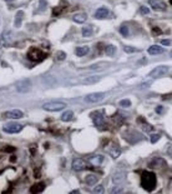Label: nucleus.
Instances as JSON below:
<instances>
[{
    "label": "nucleus",
    "mask_w": 172,
    "mask_h": 194,
    "mask_svg": "<svg viewBox=\"0 0 172 194\" xmlns=\"http://www.w3.org/2000/svg\"><path fill=\"white\" fill-rule=\"evenodd\" d=\"M156 184H157V179H156V175L152 172H143L141 174V185L145 190H153L156 188Z\"/></svg>",
    "instance_id": "nucleus-1"
},
{
    "label": "nucleus",
    "mask_w": 172,
    "mask_h": 194,
    "mask_svg": "<svg viewBox=\"0 0 172 194\" xmlns=\"http://www.w3.org/2000/svg\"><path fill=\"white\" fill-rule=\"evenodd\" d=\"M45 56H46V54L43 53V51H41L40 49H38V48H31L29 50V53H28V59L34 61V63H39L41 60H44Z\"/></svg>",
    "instance_id": "nucleus-2"
},
{
    "label": "nucleus",
    "mask_w": 172,
    "mask_h": 194,
    "mask_svg": "<svg viewBox=\"0 0 172 194\" xmlns=\"http://www.w3.org/2000/svg\"><path fill=\"white\" fill-rule=\"evenodd\" d=\"M168 70H170L168 65H158V66L153 68V69L148 73L147 76L152 78V79H156V78H161V76H163L165 74H167Z\"/></svg>",
    "instance_id": "nucleus-3"
},
{
    "label": "nucleus",
    "mask_w": 172,
    "mask_h": 194,
    "mask_svg": "<svg viewBox=\"0 0 172 194\" xmlns=\"http://www.w3.org/2000/svg\"><path fill=\"white\" fill-rule=\"evenodd\" d=\"M43 108L48 112H60L66 108V104L62 102H49L43 104Z\"/></svg>",
    "instance_id": "nucleus-4"
},
{
    "label": "nucleus",
    "mask_w": 172,
    "mask_h": 194,
    "mask_svg": "<svg viewBox=\"0 0 172 194\" xmlns=\"http://www.w3.org/2000/svg\"><path fill=\"white\" fill-rule=\"evenodd\" d=\"M71 165H72V169L76 170V172H82V170H86V169H88V168H91L90 164H88L86 160L81 159V158L74 159Z\"/></svg>",
    "instance_id": "nucleus-5"
},
{
    "label": "nucleus",
    "mask_w": 172,
    "mask_h": 194,
    "mask_svg": "<svg viewBox=\"0 0 172 194\" xmlns=\"http://www.w3.org/2000/svg\"><path fill=\"white\" fill-rule=\"evenodd\" d=\"M105 97H106L105 93H91L84 98V100L86 103H98V102L103 100Z\"/></svg>",
    "instance_id": "nucleus-6"
},
{
    "label": "nucleus",
    "mask_w": 172,
    "mask_h": 194,
    "mask_svg": "<svg viewBox=\"0 0 172 194\" xmlns=\"http://www.w3.org/2000/svg\"><path fill=\"white\" fill-rule=\"evenodd\" d=\"M91 119H92L93 124H95V127H97V128H102L103 125H105V118H103V114L101 112L91 113Z\"/></svg>",
    "instance_id": "nucleus-7"
},
{
    "label": "nucleus",
    "mask_w": 172,
    "mask_h": 194,
    "mask_svg": "<svg viewBox=\"0 0 172 194\" xmlns=\"http://www.w3.org/2000/svg\"><path fill=\"white\" fill-rule=\"evenodd\" d=\"M15 87H16V90L19 93H28L31 89V81L29 79L19 80L16 84H15Z\"/></svg>",
    "instance_id": "nucleus-8"
},
{
    "label": "nucleus",
    "mask_w": 172,
    "mask_h": 194,
    "mask_svg": "<svg viewBox=\"0 0 172 194\" xmlns=\"http://www.w3.org/2000/svg\"><path fill=\"white\" fill-rule=\"evenodd\" d=\"M23 129V125L19 124V123H9L6 125H4L3 130L5 133H9V134H15V133H19L21 132Z\"/></svg>",
    "instance_id": "nucleus-9"
},
{
    "label": "nucleus",
    "mask_w": 172,
    "mask_h": 194,
    "mask_svg": "<svg viewBox=\"0 0 172 194\" xmlns=\"http://www.w3.org/2000/svg\"><path fill=\"white\" fill-rule=\"evenodd\" d=\"M0 43H1L4 46H9L13 43V33L10 30H6L0 35Z\"/></svg>",
    "instance_id": "nucleus-10"
},
{
    "label": "nucleus",
    "mask_w": 172,
    "mask_h": 194,
    "mask_svg": "<svg viewBox=\"0 0 172 194\" xmlns=\"http://www.w3.org/2000/svg\"><path fill=\"white\" fill-rule=\"evenodd\" d=\"M4 118L6 119H20L24 117V113L19 109H13V110H9V112H5L4 114Z\"/></svg>",
    "instance_id": "nucleus-11"
},
{
    "label": "nucleus",
    "mask_w": 172,
    "mask_h": 194,
    "mask_svg": "<svg viewBox=\"0 0 172 194\" xmlns=\"http://www.w3.org/2000/svg\"><path fill=\"white\" fill-rule=\"evenodd\" d=\"M148 167L150 168H155V169H160V168H165L166 167V162L162 158H153L148 163Z\"/></svg>",
    "instance_id": "nucleus-12"
},
{
    "label": "nucleus",
    "mask_w": 172,
    "mask_h": 194,
    "mask_svg": "<svg viewBox=\"0 0 172 194\" xmlns=\"http://www.w3.org/2000/svg\"><path fill=\"white\" fill-rule=\"evenodd\" d=\"M125 177H126V173L122 172V170H118V172H115L112 174V182L115 183V184H120L123 179Z\"/></svg>",
    "instance_id": "nucleus-13"
},
{
    "label": "nucleus",
    "mask_w": 172,
    "mask_h": 194,
    "mask_svg": "<svg viewBox=\"0 0 172 194\" xmlns=\"http://www.w3.org/2000/svg\"><path fill=\"white\" fill-rule=\"evenodd\" d=\"M147 53L150 55H158V54L165 53V48H162V46H160V45H152L148 48Z\"/></svg>",
    "instance_id": "nucleus-14"
},
{
    "label": "nucleus",
    "mask_w": 172,
    "mask_h": 194,
    "mask_svg": "<svg viewBox=\"0 0 172 194\" xmlns=\"http://www.w3.org/2000/svg\"><path fill=\"white\" fill-rule=\"evenodd\" d=\"M148 4L155 10H163L166 8V5H165V3L162 1V0H148Z\"/></svg>",
    "instance_id": "nucleus-15"
},
{
    "label": "nucleus",
    "mask_w": 172,
    "mask_h": 194,
    "mask_svg": "<svg viewBox=\"0 0 172 194\" xmlns=\"http://www.w3.org/2000/svg\"><path fill=\"white\" fill-rule=\"evenodd\" d=\"M101 80L100 75H91V76H86L85 79H82V84L85 85H90V84H96Z\"/></svg>",
    "instance_id": "nucleus-16"
},
{
    "label": "nucleus",
    "mask_w": 172,
    "mask_h": 194,
    "mask_svg": "<svg viewBox=\"0 0 172 194\" xmlns=\"http://www.w3.org/2000/svg\"><path fill=\"white\" fill-rule=\"evenodd\" d=\"M103 160H105L103 155H92V156H90V163H91V165H95V167L101 165L103 163Z\"/></svg>",
    "instance_id": "nucleus-17"
},
{
    "label": "nucleus",
    "mask_w": 172,
    "mask_h": 194,
    "mask_svg": "<svg viewBox=\"0 0 172 194\" xmlns=\"http://www.w3.org/2000/svg\"><path fill=\"white\" fill-rule=\"evenodd\" d=\"M108 17V10L106 8H98L95 13L96 19H106Z\"/></svg>",
    "instance_id": "nucleus-18"
},
{
    "label": "nucleus",
    "mask_w": 172,
    "mask_h": 194,
    "mask_svg": "<svg viewBox=\"0 0 172 194\" xmlns=\"http://www.w3.org/2000/svg\"><path fill=\"white\" fill-rule=\"evenodd\" d=\"M72 20H74L75 23L82 24V23H85L86 20H87V17H86L85 13H77V14H75L74 17H72Z\"/></svg>",
    "instance_id": "nucleus-19"
},
{
    "label": "nucleus",
    "mask_w": 172,
    "mask_h": 194,
    "mask_svg": "<svg viewBox=\"0 0 172 194\" xmlns=\"http://www.w3.org/2000/svg\"><path fill=\"white\" fill-rule=\"evenodd\" d=\"M108 151H110V154L113 159H117L120 154H121V149H120V146H117V145H112Z\"/></svg>",
    "instance_id": "nucleus-20"
},
{
    "label": "nucleus",
    "mask_w": 172,
    "mask_h": 194,
    "mask_svg": "<svg viewBox=\"0 0 172 194\" xmlns=\"http://www.w3.org/2000/svg\"><path fill=\"white\" fill-rule=\"evenodd\" d=\"M97 180H98V177L95 175V174H88V175H86V178H85L86 184H88V185H95L96 183H97Z\"/></svg>",
    "instance_id": "nucleus-21"
},
{
    "label": "nucleus",
    "mask_w": 172,
    "mask_h": 194,
    "mask_svg": "<svg viewBox=\"0 0 172 194\" xmlns=\"http://www.w3.org/2000/svg\"><path fill=\"white\" fill-rule=\"evenodd\" d=\"M88 51H90V48H88V46H77L75 53L77 56H85Z\"/></svg>",
    "instance_id": "nucleus-22"
},
{
    "label": "nucleus",
    "mask_w": 172,
    "mask_h": 194,
    "mask_svg": "<svg viewBox=\"0 0 172 194\" xmlns=\"http://www.w3.org/2000/svg\"><path fill=\"white\" fill-rule=\"evenodd\" d=\"M72 118H74V113H72L71 110H67L65 113H62V115L60 117V119L62 120V122H70V120H72Z\"/></svg>",
    "instance_id": "nucleus-23"
},
{
    "label": "nucleus",
    "mask_w": 172,
    "mask_h": 194,
    "mask_svg": "<svg viewBox=\"0 0 172 194\" xmlns=\"http://www.w3.org/2000/svg\"><path fill=\"white\" fill-rule=\"evenodd\" d=\"M45 189V185H44V183H38V184H35L33 188L30 189L31 193H40V192H43Z\"/></svg>",
    "instance_id": "nucleus-24"
},
{
    "label": "nucleus",
    "mask_w": 172,
    "mask_h": 194,
    "mask_svg": "<svg viewBox=\"0 0 172 194\" xmlns=\"http://www.w3.org/2000/svg\"><path fill=\"white\" fill-rule=\"evenodd\" d=\"M24 17V13L21 12V10H19V12L16 13V18H15V27L19 28L20 24H21V19Z\"/></svg>",
    "instance_id": "nucleus-25"
},
{
    "label": "nucleus",
    "mask_w": 172,
    "mask_h": 194,
    "mask_svg": "<svg viewBox=\"0 0 172 194\" xmlns=\"http://www.w3.org/2000/svg\"><path fill=\"white\" fill-rule=\"evenodd\" d=\"M81 34H82V36H85V38H88V36L92 35V28H91V27H85V28H82Z\"/></svg>",
    "instance_id": "nucleus-26"
},
{
    "label": "nucleus",
    "mask_w": 172,
    "mask_h": 194,
    "mask_svg": "<svg viewBox=\"0 0 172 194\" xmlns=\"http://www.w3.org/2000/svg\"><path fill=\"white\" fill-rule=\"evenodd\" d=\"M115 53H116V46H115V45H108V46H106V54H107V55L112 56Z\"/></svg>",
    "instance_id": "nucleus-27"
},
{
    "label": "nucleus",
    "mask_w": 172,
    "mask_h": 194,
    "mask_svg": "<svg viewBox=\"0 0 172 194\" xmlns=\"http://www.w3.org/2000/svg\"><path fill=\"white\" fill-rule=\"evenodd\" d=\"M120 33H121L123 36H128V27H126V25H121V28H120Z\"/></svg>",
    "instance_id": "nucleus-28"
},
{
    "label": "nucleus",
    "mask_w": 172,
    "mask_h": 194,
    "mask_svg": "<svg viewBox=\"0 0 172 194\" xmlns=\"http://www.w3.org/2000/svg\"><path fill=\"white\" fill-rule=\"evenodd\" d=\"M65 58H66V53H64V51H57L56 53V59L59 61L65 60Z\"/></svg>",
    "instance_id": "nucleus-29"
},
{
    "label": "nucleus",
    "mask_w": 172,
    "mask_h": 194,
    "mask_svg": "<svg viewBox=\"0 0 172 194\" xmlns=\"http://www.w3.org/2000/svg\"><path fill=\"white\" fill-rule=\"evenodd\" d=\"M160 138H161V135L157 134V133H155V134H151L150 140H151V143H156V141H158V140H160Z\"/></svg>",
    "instance_id": "nucleus-30"
},
{
    "label": "nucleus",
    "mask_w": 172,
    "mask_h": 194,
    "mask_svg": "<svg viewBox=\"0 0 172 194\" xmlns=\"http://www.w3.org/2000/svg\"><path fill=\"white\" fill-rule=\"evenodd\" d=\"M120 105L123 107V108H128L130 105H131V102H130L128 99H123V100L120 102Z\"/></svg>",
    "instance_id": "nucleus-31"
},
{
    "label": "nucleus",
    "mask_w": 172,
    "mask_h": 194,
    "mask_svg": "<svg viewBox=\"0 0 172 194\" xmlns=\"http://www.w3.org/2000/svg\"><path fill=\"white\" fill-rule=\"evenodd\" d=\"M123 50L126 53H136L137 49L136 48H132V46H123Z\"/></svg>",
    "instance_id": "nucleus-32"
},
{
    "label": "nucleus",
    "mask_w": 172,
    "mask_h": 194,
    "mask_svg": "<svg viewBox=\"0 0 172 194\" xmlns=\"http://www.w3.org/2000/svg\"><path fill=\"white\" fill-rule=\"evenodd\" d=\"M93 192H95V193H103V185L102 184H98L97 187H95Z\"/></svg>",
    "instance_id": "nucleus-33"
},
{
    "label": "nucleus",
    "mask_w": 172,
    "mask_h": 194,
    "mask_svg": "<svg viewBox=\"0 0 172 194\" xmlns=\"http://www.w3.org/2000/svg\"><path fill=\"white\" fill-rule=\"evenodd\" d=\"M150 13V10L147 9V8H145V6H142L141 8V14H143V15H147Z\"/></svg>",
    "instance_id": "nucleus-34"
},
{
    "label": "nucleus",
    "mask_w": 172,
    "mask_h": 194,
    "mask_svg": "<svg viewBox=\"0 0 172 194\" xmlns=\"http://www.w3.org/2000/svg\"><path fill=\"white\" fill-rule=\"evenodd\" d=\"M46 9V1H40V10H45Z\"/></svg>",
    "instance_id": "nucleus-35"
},
{
    "label": "nucleus",
    "mask_w": 172,
    "mask_h": 194,
    "mask_svg": "<svg viewBox=\"0 0 172 194\" xmlns=\"http://www.w3.org/2000/svg\"><path fill=\"white\" fill-rule=\"evenodd\" d=\"M156 112H157L158 114H161V113H163V112H165V109H163L162 107H157V108H156Z\"/></svg>",
    "instance_id": "nucleus-36"
},
{
    "label": "nucleus",
    "mask_w": 172,
    "mask_h": 194,
    "mask_svg": "<svg viewBox=\"0 0 172 194\" xmlns=\"http://www.w3.org/2000/svg\"><path fill=\"white\" fill-rule=\"evenodd\" d=\"M167 154L172 158V145H168V148H167Z\"/></svg>",
    "instance_id": "nucleus-37"
},
{
    "label": "nucleus",
    "mask_w": 172,
    "mask_h": 194,
    "mask_svg": "<svg viewBox=\"0 0 172 194\" xmlns=\"http://www.w3.org/2000/svg\"><path fill=\"white\" fill-rule=\"evenodd\" d=\"M161 44H162V45H170L171 40H161Z\"/></svg>",
    "instance_id": "nucleus-38"
},
{
    "label": "nucleus",
    "mask_w": 172,
    "mask_h": 194,
    "mask_svg": "<svg viewBox=\"0 0 172 194\" xmlns=\"http://www.w3.org/2000/svg\"><path fill=\"white\" fill-rule=\"evenodd\" d=\"M148 85H151V83H150V81H148V83H142L140 87H141V88H148Z\"/></svg>",
    "instance_id": "nucleus-39"
},
{
    "label": "nucleus",
    "mask_w": 172,
    "mask_h": 194,
    "mask_svg": "<svg viewBox=\"0 0 172 194\" xmlns=\"http://www.w3.org/2000/svg\"><path fill=\"white\" fill-rule=\"evenodd\" d=\"M112 193H121V192H123V189H121V188H120V189H113V190H111Z\"/></svg>",
    "instance_id": "nucleus-40"
},
{
    "label": "nucleus",
    "mask_w": 172,
    "mask_h": 194,
    "mask_svg": "<svg viewBox=\"0 0 172 194\" xmlns=\"http://www.w3.org/2000/svg\"><path fill=\"white\" fill-rule=\"evenodd\" d=\"M170 55H171V56H172V50H171V53H170Z\"/></svg>",
    "instance_id": "nucleus-41"
},
{
    "label": "nucleus",
    "mask_w": 172,
    "mask_h": 194,
    "mask_svg": "<svg viewBox=\"0 0 172 194\" xmlns=\"http://www.w3.org/2000/svg\"><path fill=\"white\" fill-rule=\"evenodd\" d=\"M170 3H171V4H172V0H171V1H170Z\"/></svg>",
    "instance_id": "nucleus-42"
}]
</instances>
